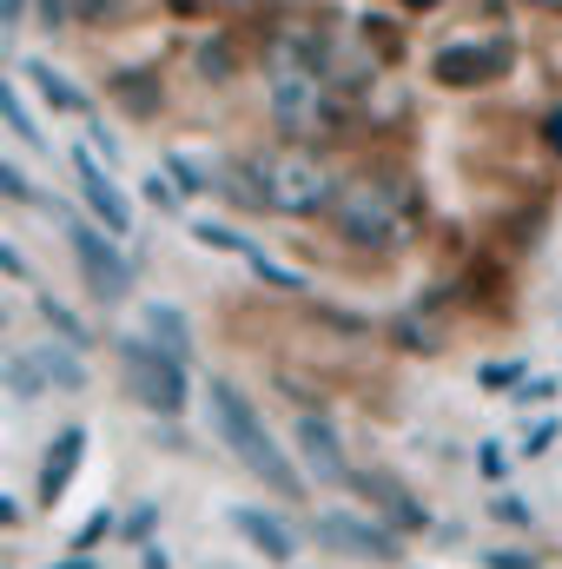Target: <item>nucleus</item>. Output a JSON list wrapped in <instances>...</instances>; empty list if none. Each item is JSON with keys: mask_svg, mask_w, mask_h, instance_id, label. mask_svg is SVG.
<instances>
[{"mask_svg": "<svg viewBox=\"0 0 562 569\" xmlns=\"http://www.w3.org/2000/svg\"><path fill=\"white\" fill-rule=\"evenodd\" d=\"M324 219H331L358 252H391V246H404V239L418 232V199H411V186L391 179V172H358V179H344V186L331 192Z\"/></svg>", "mask_w": 562, "mask_h": 569, "instance_id": "f257e3e1", "label": "nucleus"}, {"mask_svg": "<svg viewBox=\"0 0 562 569\" xmlns=\"http://www.w3.org/2000/svg\"><path fill=\"white\" fill-rule=\"evenodd\" d=\"M205 405H212V430L225 437V450H232L259 483H272L279 497H304V477L291 470L284 443L265 430V418L252 411V398H245L232 378H212V385H205Z\"/></svg>", "mask_w": 562, "mask_h": 569, "instance_id": "f03ea898", "label": "nucleus"}, {"mask_svg": "<svg viewBox=\"0 0 562 569\" xmlns=\"http://www.w3.org/2000/svg\"><path fill=\"white\" fill-rule=\"evenodd\" d=\"M252 199H259V212H284V219H304V212H324L331 206V166H324V152H311V146H279V152H259L252 159Z\"/></svg>", "mask_w": 562, "mask_h": 569, "instance_id": "7ed1b4c3", "label": "nucleus"}, {"mask_svg": "<svg viewBox=\"0 0 562 569\" xmlns=\"http://www.w3.org/2000/svg\"><path fill=\"white\" fill-rule=\"evenodd\" d=\"M272 120L284 133H318L331 120V87L318 73V53L298 60L291 47H272Z\"/></svg>", "mask_w": 562, "mask_h": 569, "instance_id": "20e7f679", "label": "nucleus"}, {"mask_svg": "<svg viewBox=\"0 0 562 569\" xmlns=\"http://www.w3.org/2000/svg\"><path fill=\"white\" fill-rule=\"evenodd\" d=\"M120 371H127L133 398H140L152 418H179L185 411V365L172 351H159L152 338H127L120 345Z\"/></svg>", "mask_w": 562, "mask_h": 569, "instance_id": "39448f33", "label": "nucleus"}, {"mask_svg": "<svg viewBox=\"0 0 562 569\" xmlns=\"http://www.w3.org/2000/svg\"><path fill=\"white\" fill-rule=\"evenodd\" d=\"M80 385H87L80 345H33V351H13V365H7V391H13V398H40V391H80Z\"/></svg>", "mask_w": 562, "mask_h": 569, "instance_id": "423d86ee", "label": "nucleus"}, {"mask_svg": "<svg viewBox=\"0 0 562 569\" xmlns=\"http://www.w3.org/2000/svg\"><path fill=\"white\" fill-rule=\"evenodd\" d=\"M510 40H450V47H436V60H430V73L443 80V87H490V80H503L510 73Z\"/></svg>", "mask_w": 562, "mask_h": 569, "instance_id": "0eeeda50", "label": "nucleus"}, {"mask_svg": "<svg viewBox=\"0 0 562 569\" xmlns=\"http://www.w3.org/2000/svg\"><path fill=\"white\" fill-rule=\"evenodd\" d=\"M67 246H73L80 272H87V284H93V298H127V284H133V266L113 252V239H100L93 226L67 219Z\"/></svg>", "mask_w": 562, "mask_h": 569, "instance_id": "6e6552de", "label": "nucleus"}, {"mask_svg": "<svg viewBox=\"0 0 562 569\" xmlns=\"http://www.w3.org/2000/svg\"><path fill=\"white\" fill-rule=\"evenodd\" d=\"M318 537H324L331 550H344V557L398 563V537H391V530H378V517L364 523V517H351V510H331V517H318Z\"/></svg>", "mask_w": 562, "mask_h": 569, "instance_id": "1a4fd4ad", "label": "nucleus"}, {"mask_svg": "<svg viewBox=\"0 0 562 569\" xmlns=\"http://www.w3.org/2000/svg\"><path fill=\"white\" fill-rule=\"evenodd\" d=\"M192 239H199V246H212V252H232V259H245V266H252L259 279L284 284V291H298V284H304L298 272H284V266H272V252H265V246H252L245 232H232V226H219V219H192Z\"/></svg>", "mask_w": 562, "mask_h": 569, "instance_id": "9d476101", "label": "nucleus"}, {"mask_svg": "<svg viewBox=\"0 0 562 569\" xmlns=\"http://www.w3.org/2000/svg\"><path fill=\"white\" fill-rule=\"evenodd\" d=\"M73 179H80V192H87L93 219H100V226H107V232L120 239V232L133 226V206H127V192H120V186H113V179H107V172L93 166V152H73Z\"/></svg>", "mask_w": 562, "mask_h": 569, "instance_id": "9b49d317", "label": "nucleus"}, {"mask_svg": "<svg viewBox=\"0 0 562 569\" xmlns=\"http://www.w3.org/2000/svg\"><path fill=\"white\" fill-rule=\"evenodd\" d=\"M298 450H304V463H311L324 483H358V470H351V457H344L331 418H298Z\"/></svg>", "mask_w": 562, "mask_h": 569, "instance_id": "f8f14e48", "label": "nucleus"}, {"mask_svg": "<svg viewBox=\"0 0 562 569\" xmlns=\"http://www.w3.org/2000/svg\"><path fill=\"white\" fill-rule=\"evenodd\" d=\"M80 450H87V430L80 425H67L60 437H53V450L40 457V483H33V497L53 510L60 497H67V483H73V470H80Z\"/></svg>", "mask_w": 562, "mask_h": 569, "instance_id": "ddd939ff", "label": "nucleus"}, {"mask_svg": "<svg viewBox=\"0 0 562 569\" xmlns=\"http://www.w3.org/2000/svg\"><path fill=\"white\" fill-rule=\"evenodd\" d=\"M358 497H364V503H371L378 517H391L398 530H423V523H430L418 503H411V497H404V490L391 483V477H358Z\"/></svg>", "mask_w": 562, "mask_h": 569, "instance_id": "4468645a", "label": "nucleus"}, {"mask_svg": "<svg viewBox=\"0 0 562 569\" xmlns=\"http://www.w3.org/2000/svg\"><path fill=\"white\" fill-rule=\"evenodd\" d=\"M232 523H239V537H245L252 550H265L272 563H291V530H279V517H265V510L239 503V510H232Z\"/></svg>", "mask_w": 562, "mask_h": 569, "instance_id": "2eb2a0df", "label": "nucleus"}, {"mask_svg": "<svg viewBox=\"0 0 562 569\" xmlns=\"http://www.w3.org/2000/svg\"><path fill=\"white\" fill-rule=\"evenodd\" d=\"M27 80L47 93V107H60V113H80V120H93V107H87V93L67 80V73H53L47 60H27Z\"/></svg>", "mask_w": 562, "mask_h": 569, "instance_id": "dca6fc26", "label": "nucleus"}, {"mask_svg": "<svg viewBox=\"0 0 562 569\" xmlns=\"http://www.w3.org/2000/svg\"><path fill=\"white\" fill-rule=\"evenodd\" d=\"M145 338H152L159 351H172L179 365L192 358V338H185V325H179V311H172V305H152V311H145Z\"/></svg>", "mask_w": 562, "mask_h": 569, "instance_id": "f3484780", "label": "nucleus"}, {"mask_svg": "<svg viewBox=\"0 0 562 569\" xmlns=\"http://www.w3.org/2000/svg\"><path fill=\"white\" fill-rule=\"evenodd\" d=\"M0 113H7V127H13L27 146H40V127H33V113H27V100H20L13 87H0Z\"/></svg>", "mask_w": 562, "mask_h": 569, "instance_id": "a211bd4d", "label": "nucleus"}, {"mask_svg": "<svg viewBox=\"0 0 562 569\" xmlns=\"http://www.w3.org/2000/svg\"><path fill=\"white\" fill-rule=\"evenodd\" d=\"M140 0H67V13L73 20H127Z\"/></svg>", "mask_w": 562, "mask_h": 569, "instance_id": "6ab92c4d", "label": "nucleus"}, {"mask_svg": "<svg viewBox=\"0 0 562 569\" xmlns=\"http://www.w3.org/2000/svg\"><path fill=\"white\" fill-rule=\"evenodd\" d=\"M476 470H483L490 483H503V477H510V457H503V443H490V437H483V443H476Z\"/></svg>", "mask_w": 562, "mask_h": 569, "instance_id": "aec40b11", "label": "nucleus"}, {"mask_svg": "<svg viewBox=\"0 0 562 569\" xmlns=\"http://www.w3.org/2000/svg\"><path fill=\"white\" fill-rule=\"evenodd\" d=\"M0 192H7V199H13V206H27V199H33V192H27V172H20V166H13V159H7V166H0Z\"/></svg>", "mask_w": 562, "mask_h": 569, "instance_id": "412c9836", "label": "nucleus"}, {"mask_svg": "<svg viewBox=\"0 0 562 569\" xmlns=\"http://www.w3.org/2000/svg\"><path fill=\"white\" fill-rule=\"evenodd\" d=\"M145 199H152L159 212H179V192H172V179H159V172L145 179Z\"/></svg>", "mask_w": 562, "mask_h": 569, "instance_id": "4be33fe9", "label": "nucleus"}, {"mask_svg": "<svg viewBox=\"0 0 562 569\" xmlns=\"http://www.w3.org/2000/svg\"><path fill=\"white\" fill-rule=\"evenodd\" d=\"M516 378H523V365H516V358H503V365H490V371H483V385H490V391H503V385H516Z\"/></svg>", "mask_w": 562, "mask_h": 569, "instance_id": "5701e85b", "label": "nucleus"}, {"mask_svg": "<svg viewBox=\"0 0 562 569\" xmlns=\"http://www.w3.org/2000/svg\"><path fill=\"white\" fill-rule=\"evenodd\" d=\"M556 398V378H530L523 391H516V405H550Z\"/></svg>", "mask_w": 562, "mask_h": 569, "instance_id": "b1692460", "label": "nucleus"}, {"mask_svg": "<svg viewBox=\"0 0 562 569\" xmlns=\"http://www.w3.org/2000/svg\"><path fill=\"white\" fill-rule=\"evenodd\" d=\"M152 523H159V510L145 503V510H133V517H127V537H133V543H145V537H152Z\"/></svg>", "mask_w": 562, "mask_h": 569, "instance_id": "393cba45", "label": "nucleus"}, {"mask_svg": "<svg viewBox=\"0 0 562 569\" xmlns=\"http://www.w3.org/2000/svg\"><path fill=\"white\" fill-rule=\"evenodd\" d=\"M172 179H179V186H212V179H205V172H199L185 152H172Z\"/></svg>", "mask_w": 562, "mask_h": 569, "instance_id": "a878e982", "label": "nucleus"}, {"mask_svg": "<svg viewBox=\"0 0 562 569\" xmlns=\"http://www.w3.org/2000/svg\"><path fill=\"white\" fill-rule=\"evenodd\" d=\"M483 569H536V557H516V550H490Z\"/></svg>", "mask_w": 562, "mask_h": 569, "instance_id": "bb28decb", "label": "nucleus"}, {"mask_svg": "<svg viewBox=\"0 0 562 569\" xmlns=\"http://www.w3.org/2000/svg\"><path fill=\"white\" fill-rule=\"evenodd\" d=\"M550 443H556V418H543V425L530 430V443H523V450H530V457H543Z\"/></svg>", "mask_w": 562, "mask_h": 569, "instance_id": "cd10ccee", "label": "nucleus"}, {"mask_svg": "<svg viewBox=\"0 0 562 569\" xmlns=\"http://www.w3.org/2000/svg\"><path fill=\"white\" fill-rule=\"evenodd\" d=\"M0 266H7V279H20V284H27V259H20L13 246H0Z\"/></svg>", "mask_w": 562, "mask_h": 569, "instance_id": "c85d7f7f", "label": "nucleus"}, {"mask_svg": "<svg viewBox=\"0 0 562 569\" xmlns=\"http://www.w3.org/2000/svg\"><path fill=\"white\" fill-rule=\"evenodd\" d=\"M543 140H550V152H556V159H562V107H556V113H550V120H543Z\"/></svg>", "mask_w": 562, "mask_h": 569, "instance_id": "c756f323", "label": "nucleus"}, {"mask_svg": "<svg viewBox=\"0 0 562 569\" xmlns=\"http://www.w3.org/2000/svg\"><path fill=\"white\" fill-rule=\"evenodd\" d=\"M20 7H27V0H0V13H7V27L20 20Z\"/></svg>", "mask_w": 562, "mask_h": 569, "instance_id": "7c9ffc66", "label": "nucleus"}, {"mask_svg": "<svg viewBox=\"0 0 562 569\" xmlns=\"http://www.w3.org/2000/svg\"><path fill=\"white\" fill-rule=\"evenodd\" d=\"M404 7H436V0H404Z\"/></svg>", "mask_w": 562, "mask_h": 569, "instance_id": "2f4dec72", "label": "nucleus"}, {"mask_svg": "<svg viewBox=\"0 0 562 569\" xmlns=\"http://www.w3.org/2000/svg\"><path fill=\"white\" fill-rule=\"evenodd\" d=\"M219 7H245V0H219Z\"/></svg>", "mask_w": 562, "mask_h": 569, "instance_id": "473e14b6", "label": "nucleus"}, {"mask_svg": "<svg viewBox=\"0 0 562 569\" xmlns=\"http://www.w3.org/2000/svg\"><path fill=\"white\" fill-rule=\"evenodd\" d=\"M536 7H562V0H536Z\"/></svg>", "mask_w": 562, "mask_h": 569, "instance_id": "72a5a7b5", "label": "nucleus"}]
</instances>
